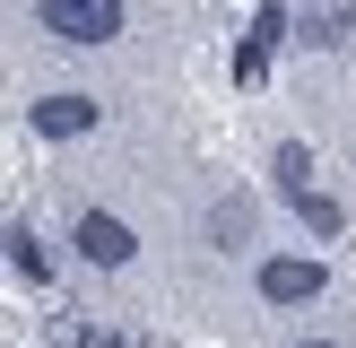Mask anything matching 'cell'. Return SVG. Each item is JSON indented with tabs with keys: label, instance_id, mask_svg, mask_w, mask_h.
I'll use <instances>...</instances> for the list:
<instances>
[{
	"label": "cell",
	"instance_id": "1",
	"mask_svg": "<svg viewBox=\"0 0 356 348\" xmlns=\"http://www.w3.org/2000/svg\"><path fill=\"white\" fill-rule=\"evenodd\" d=\"M70 253L87 261V270H131V253H139V235L113 218V209H79L70 218Z\"/></svg>",
	"mask_w": 356,
	"mask_h": 348
},
{
	"label": "cell",
	"instance_id": "8",
	"mask_svg": "<svg viewBox=\"0 0 356 348\" xmlns=\"http://www.w3.org/2000/svg\"><path fill=\"white\" fill-rule=\"evenodd\" d=\"M9 261H17V278H44V270H52V253H44L35 226H9Z\"/></svg>",
	"mask_w": 356,
	"mask_h": 348
},
{
	"label": "cell",
	"instance_id": "2",
	"mask_svg": "<svg viewBox=\"0 0 356 348\" xmlns=\"http://www.w3.org/2000/svg\"><path fill=\"white\" fill-rule=\"evenodd\" d=\"M35 17L61 44H113L122 35V0H35Z\"/></svg>",
	"mask_w": 356,
	"mask_h": 348
},
{
	"label": "cell",
	"instance_id": "11",
	"mask_svg": "<svg viewBox=\"0 0 356 348\" xmlns=\"http://www.w3.org/2000/svg\"><path fill=\"white\" fill-rule=\"evenodd\" d=\"M296 348H339V340H296Z\"/></svg>",
	"mask_w": 356,
	"mask_h": 348
},
{
	"label": "cell",
	"instance_id": "4",
	"mask_svg": "<svg viewBox=\"0 0 356 348\" xmlns=\"http://www.w3.org/2000/svg\"><path fill=\"white\" fill-rule=\"evenodd\" d=\"M35 131H44V139H87V131H96V96H79V87L35 96Z\"/></svg>",
	"mask_w": 356,
	"mask_h": 348
},
{
	"label": "cell",
	"instance_id": "7",
	"mask_svg": "<svg viewBox=\"0 0 356 348\" xmlns=\"http://www.w3.org/2000/svg\"><path fill=\"white\" fill-rule=\"evenodd\" d=\"M296 218H305V235H339V226H348V209L330 200V191H305V200H296Z\"/></svg>",
	"mask_w": 356,
	"mask_h": 348
},
{
	"label": "cell",
	"instance_id": "5",
	"mask_svg": "<svg viewBox=\"0 0 356 348\" xmlns=\"http://www.w3.org/2000/svg\"><path fill=\"white\" fill-rule=\"evenodd\" d=\"M296 35H305L313 52H348V44H356V0H322V9H313Z\"/></svg>",
	"mask_w": 356,
	"mask_h": 348
},
{
	"label": "cell",
	"instance_id": "3",
	"mask_svg": "<svg viewBox=\"0 0 356 348\" xmlns=\"http://www.w3.org/2000/svg\"><path fill=\"white\" fill-rule=\"evenodd\" d=\"M252 287H261V305H313V296L330 287V270L305 261V253H270V261L252 270Z\"/></svg>",
	"mask_w": 356,
	"mask_h": 348
},
{
	"label": "cell",
	"instance_id": "6",
	"mask_svg": "<svg viewBox=\"0 0 356 348\" xmlns=\"http://www.w3.org/2000/svg\"><path fill=\"white\" fill-rule=\"evenodd\" d=\"M270 174H278V191H287V200H305V191H313V148H305V139H278Z\"/></svg>",
	"mask_w": 356,
	"mask_h": 348
},
{
	"label": "cell",
	"instance_id": "10",
	"mask_svg": "<svg viewBox=\"0 0 356 348\" xmlns=\"http://www.w3.org/2000/svg\"><path fill=\"white\" fill-rule=\"evenodd\" d=\"M243 226H252V209H243V200H226V209H218V244H226V253L243 244Z\"/></svg>",
	"mask_w": 356,
	"mask_h": 348
},
{
	"label": "cell",
	"instance_id": "9",
	"mask_svg": "<svg viewBox=\"0 0 356 348\" xmlns=\"http://www.w3.org/2000/svg\"><path fill=\"white\" fill-rule=\"evenodd\" d=\"M52 348H122V331H104V322H61Z\"/></svg>",
	"mask_w": 356,
	"mask_h": 348
}]
</instances>
